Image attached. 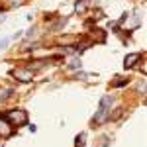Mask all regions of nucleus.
<instances>
[{"mask_svg": "<svg viewBox=\"0 0 147 147\" xmlns=\"http://www.w3.org/2000/svg\"><path fill=\"white\" fill-rule=\"evenodd\" d=\"M24 0H4L2 4H0V10H10V8H18V6H22Z\"/></svg>", "mask_w": 147, "mask_h": 147, "instance_id": "5", "label": "nucleus"}, {"mask_svg": "<svg viewBox=\"0 0 147 147\" xmlns=\"http://www.w3.org/2000/svg\"><path fill=\"white\" fill-rule=\"evenodd\" d=\"M0 147H2V145H0Z\"/></svg>", "mask_w": 147, "mask_h": 147, "instance_id": "19", "label": "nucleus"}, {"mask_svg": "<svg viewBox=\"0 0 147 147\" xmlns=\"http://www.w3.org/2000/svg\"><path fill=\"white\" fill-rule=\"evenodd\" d=\"M65 24H67V18H61V20L53 22V24H51V32H59V30H61Z\"/></svg>", "mask_w": 147, "mask_h": 147, "instance_id": "11", "label": "nucleus"}, {"mask_svg": "<svg viewBox=\"0 0 147 147\" xmlns=\"http://www.w3.org/2000/svg\"><path fill=\"white\" fill-rule=\"evenodd\" d=\"M12 134V129H10V125L6 124L4 120H0V137H8Z\"/></svg>", "mask_w": 147, "mask_h": 147, "instance_id": "8", "label": "nucleus"}, {"mask_svg": "<svg viewBox=\"0 0 147 147\" xmlns=\"http://www.w3.org/2000/svg\"><path fill=\"white\" fill-rule=\"evenodd\" d=\"M145 80H141V84H139V86H137V90H139V94H141V96H145Z\"/></svg>", "mask_w": 147, "mask_h": 147, "instance_id": "16", "label": "nucleus"}, {"mask_svg": "<svg viewBox=\"0 0 147 147\" xmlns=\"http://www.w3.org/2000/svg\"><path fill=\"white\" fill-rule=\"evenodd\" d=\"M84 141H86V136H84V134H79V136H77V139H75V145H77V147H82V145H84Z\"/></svg>", "mask_w": 147, "mask_h": 147, "instance_id": "14", "label": "nucleus"}, {"mask_svg": "<svg viewBox=\"0 0 147 147\" xmlns=\"http://www.w3.org/2000/svg\"><path fill=\"white\" fill-rule=\"evenodd\" d=\"M8 43H10V37H2V39H0V51H2V49H6Z\"/></svg>", "mask_w": 147, "mask_h": 147, "instance_id": "15", "label": "nucleus"}, {"mask_svg": "<svg viewBox=\"0 0 147 147\" xmlns=\"http://www.w3.org/2000/svg\"><path fill=\"white\" fill-rule=\"evenodd\" d=\"M12 96H14V88H4V90H2V94H0V102L10 100Z\"/></svg>", "mask_w": 147, "mask_h": 147, "instance_id": "10", "label": "nucleus"}, {"mask_svg": "<svg viewBox=\"0 0 147 147\" xmlns=\"http://www.w3.org/2000/svg\"><path fill=\"white\" fill-rule=\"evenodd\" d=\"M69 67H71V69H79V67H80V61H79V59H77V61H73Z\"/></svg>", "mask_w": 147, "mask_h": 147, "instance_id": "17", "label": "nucleus"}, {"mask_svg": "<svg viewBox=\"0 0 147 147\" xmlns=\"http://www.w3.org/2000/svg\"><path fill=\"white\" fill-rule=\"evenodd\" d=\"M139 61V53H129V55L124 59V69H131Z\"/></svg>", "mask_w": 147, "mask_h": 147, "instance_id": "6", "label": "nucleus"}, {"mask_svg": "<svg viewBox=\"0 0 147 147\" xmlns=\"http://www.w3.org/2000/svg\"><path fill=\"white\" fill-rule=\"evenodd\" d=\"M114 102V96H102L100 106H98V112L92 116L90 120V127H98L104 122H108V114H110V104Z\"/></svg>", "mask_w": 147, "mask_h": 147, "instance_id": "1", "label": "nucleus"}, {"mask_svg": "<svg viewBox=\"0 0 147 147\" xmlns=\"http://www.w3.org/2000/svg\"><path fill=\"white\" fill-rule=\"evenodd\" d=\"M2 120L6 124H16V125H24L28 124V112L26 110H12V112L4 114Z\"/></svg>", "mask_w": 147, "mask_h": 147, "instance_id": "2", "label": "nucleus"}, {"mask_svg": "<svg viewBox=\"0 0 147 147\" xmlns=\"http://www.w3.org/2000/svg\"><path fill=\"white\" fill-rule=\"evenodd\" d=\"M75 77H77V79H86V73H82V71H79V73H77Z\"/></svg>", "mask_w": 147, "mask_h": 147, "instance_id": "18", "label": "nucleus"}, {"mask_svg": "<svg viewBox=\"0 0 147 147\" xmlns=\"http://www.w3.org/2000/svg\"><path fill=\"white\" fill-rule=\"evenodd\" d=\"M122 114H124V106H120V108H116L112 114H108V120H110V122H118Z\"/></svg>", "mask_w": 147, "mask_h": 147, "instance_id": "9", "label": "nucleus"}, {"mask_svg": "<svg viewBox=\"0 0 147 147\" xmlns=\"http://www.w3.org/2000/svg\"><path fill=\"white\" fill-rule=\"evenodd\" d=\"M77 35H61L59 37V43H63V45H77Z\"/></svg>", "mask_w": 147, "mask_h": 147, "instance_id": "7", "label": "nucleus"}, {"mask_svg": "<svg viewBox=\"0 0 147 147\" xmlns=\"http://www.w3.org/2000/svg\"><path fill=\"white\" fill-rule=\"evenodd\" d=\"M127 84V79H120V80H114L112 82V88H124Z\"/></svg>", "mask_w": 147, "mask_h": 147, "instance_id": "13", "label": "nucleus"}, {"mask_svg": "<svg viewBox=\"0 0 147 147\" xmlns=\"http://www.w3.org/2000/svg\"><path fill=\"white\" fill-rule=\"evenodd\" d=\"M86 4H88V0H77V2H75V10L82 12L84 8H86Z\"/></svg>", "mask_w": 147, "mask_h": 147, "instance_id": "12", "label": "nucleus"}, {"mask_svg": "<svg viewBox=\"0 0 147 147\" xmlns=\"http://www.w3.org/2000/svg\"><path fill=\"white\" fill-rule=\"evenodd\" d=\"M10 77H14L20 82H30V80L34 79V73L30 69H14V71H10Z\"/></svg>", "mask_w": 147, "mask_h": 147, "instance_id": "3", "label": "nucleus"}, {"mask_svg": "<svg viewBox=\"0 0 147 147\" xmlns=\"http://www.w3.org/2000/svg\"><path fill=\"white\" fill-rule=\"evenodd\" d=\"M90 35H92V43H94V41H96V43H104V41H106V32L100 30V28H92Z\"/></svg>", "mask_w": 147, "mask_h": 147, "instance_id": "4", "label": "nucleus"}]
</instances>
